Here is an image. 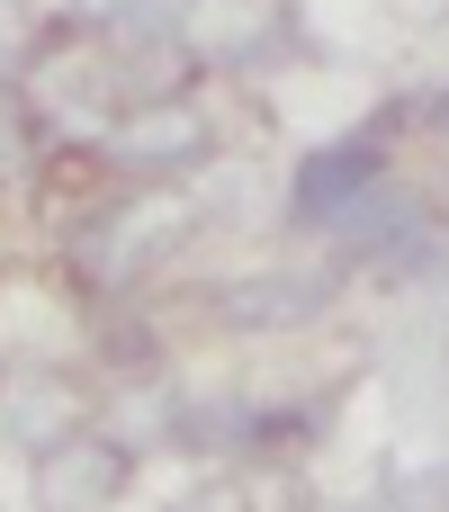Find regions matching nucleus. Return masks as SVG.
Here are the masks:
<instances>
[{"label": "nucleus", "instance_id": "nucleus-1", "mask_svg": "<svg viewBox=\"0 0 449 512\" xmlns=\"http://www.w3.org/2000/svg\"><path fill=\"white\" fill-rule=\"evenodd\" d=\"M378 189H387V144H378V135H342V144H324V153L297 162V180H288V216L342 234Z\"/></svg>", "mask_w": 449, "mask_h": 512}, {"label": "nucleus", "instance_id": "nucleus-2", "mask_svg": "<svg viewBox=\"0 0 449 512\" xmlns=\"http://www.w3.org/2000/svg\"><path fill=\"white\" fill-rule=\"evenodd\" d=\"M342 243H360V261H369V270H387V279H423V270H441V261H449L432 207H423V198H405L396 180H387V189L342 225Z\"/></svg>", "mask_w": 449, "mask_h": 512}, {"label": "nucleus", "instance_id": "nucleus-3", "mask_svg": "<svg viewBox=\"0 0 449 512\" xmlns=\"http://www.w3.org/2000/svg\"><path fill=\"white\" fill-rule=\"evenodd\" d=\"M126 441H63L54 459H36V504L45 512H108L126 495Z\"/></svg>", "mask_w": 449, "mask_h": 512}, {"label": "nucleus", "instance_id": "nucleus-4", "mask_svg": "<svg viewBox=\"0 0 449 512\" xmlns=\"http://www.w3.org/2000/svg\"><path fill=\"white\" fill-rule=\"evenodd\" d=\"M108 153H117V162H135V171H189V162L207 153V117H198L189 99L135 108V117L108 135Z\"/></svg>", "mask_w": 449, "mask_h": 512}, {"label": "nucleus", "instance_id": "nucleus-5", "mask_svg": "<svg viewBox=\"0 0 449 512\" xmlns=\"http://www.w3.org/2000/svg\"><path fill=\"white\" fill-rule=\"evenodd\" d=\"M0 432H9L27 459H54L63 441H81V405H72L54 378H18V387H0Z\"/></svg>", "mask_w": 449, "mask_h": 512}, {"label": "nucleus", "instance_id": "nucleus-6", "mask_svg": "<svg viewBox=\"0 0 449 512\" xmlns=\"http://www.w3.org/2000/svg\"><path fill=\"white\" fill-rule=\"evenodd\" d=\"M216 306H225V324H243V333H279V324H306V315L324 306V279L270 270V279H234Z\"/></svg>", "mask_w": 449, "mask_h": 512}, {"label": "nucleus", "instance_id": "nucleus-7", "mask_svg": "<svg viewBox=\"0 0 449 512\" xmlns=\"http://www.w3.org/2000/svg\"><path fill=\"white\" fill-rule=\"evenodd\" d=\"M27 45H36V27H27V0H0V81L27 63Z\"/></svg>", "mask_w": 449, "mask_h": 512}, {"label": "nucleus", "instance_id": "nucleus-8", "mask_svg": "<svg viewBox=\"0 0 449 512\" xmlns=\"http://www.w3.org/2000/svg\"><path fill=\"white\" fill-rule=\"evenodd\" d=\"M396 504L414 512V504H449V468H423L414 486H396Z\"/></svg>", "mask_w": 449, "mask_h": 512}, {"label": "nucleus", "instance_id": "nucleus-9", "mask_svg": "<svg viewBox=\"0 0 449 512\" xmlns=\"http://www.w3.org/2000/svg\"><path fill=\"white\" fill-rule=\"evenodd\" d=\"M432 126H441V135H449V90H441V99H432Z\"/></svg>", "mask_w": 449, "mask_h": 512}]
</instances>
